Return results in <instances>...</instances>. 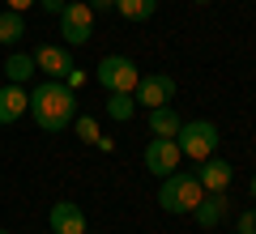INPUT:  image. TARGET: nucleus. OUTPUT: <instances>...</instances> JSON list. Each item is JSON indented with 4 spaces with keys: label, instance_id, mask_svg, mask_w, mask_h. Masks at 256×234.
Wrapping results in <instances>:
<instances>
[{
    "label": "nucleus",
    "instance_id": "10",
    "mask_svg": "<svg viewBox=\"0 0 256 234\" xmlns=\"http://www.w3.org/2000/svg\"><path fill=\"white\" fill-rule=\"evenodd\" d=\"M47 226H52V234H86V213L73 200H56L47 213Z\"/></svg>",
    "mask_w": 256,
    "mask_h": 234
},
{
    "label": "nucleus",
    "instance_id": "19",
    "mask_svg": "<svg viewBox=\"0 0 256 234\" xmlns=\"http://www.w3.org/2000/svg\"><path fill=\"white\" fill-rule=\"evenodd\" d=\"M239 234H256V209H244L239 213Z\"/></svg>",
    "mask_w": 256,
    "mask_h": 234
},
{
    "label": "nucleus",
    "instance_id": "13",
    "mask_svg": "<svg viewBox=\"0 0 256 234\" xmlns=\"http://www.w3.org/2000/svg\"><path fill=\"white\" fill-rule=\"evenodd\" d=\"M34 55H26V51H13L9 60L0 64V77H4V81H13V85H26L30 77H34Z\"/></svg>",
    "mask_w": 256,
    "mask_h": 234
},
{
    "label": "nucleus",
    "instance_id": "25",
    "mask_svg": "<svg viewBox=\"0 0 256 234\" xmlns=\"http://www.w3.org/2000/svg\"><path fill=\"white\" fill-rule=\"evenodd\" d=\"M192 4H210V0H192Z\"/></svg>",
    "mask_w": 256,
    "mask_h": 234
},
{
    "label": "nucleus",
    "instance_id": "20",
    "mask_svg": "<svg viewBox=\"0 0 256 234\" xmlns=\"http://www.w3.org/2000/svg\"><path fill=\"white\" fill-rule=\"evenodd\" d=\"M64 85H68V90H82V85H86V72H82V68H68V77H64Z\"/></svg>",
    "mask_w": 256,
    "mask_h": 234
},
{
    "label": "nucleus",
    "instance_id": "2",
    "mask_svg": "<svg viewBox=\"0 0 256 234\" xmlns=\"http://www.w3.org/2000/svg\"><path fill=\"white\" fill-rule=\"evenodd\" d=\"M201 196H205V188L196 183V171H171L162 179V188H158V205L166 213H192Z\"/></svg>",
    "mask_w": 256,
    "mask_h": 234
},
{
    "label": "nucleus",
    "instance_id": "27",
    "mask_svg": "<svg viewBox=\"0 0 256 234\" xmlns=\"http://www.w3.org/2000/svg\"><path fill=\"white\" fill-rule=\"evenodd\" d=\"M86 234H90V230H86Z\"/></svg>",
    "mask_w": 256,
    "mask_h": 234
},
{
    "label": "nucleus",
    "instance_id": "8",
    "mask_svg": "<svg viewBox=\"0 0 256 234\" xmlns=\"http://www.w3.org/2000/svg\"><path fill=\"white\" fill-rule=\"evenodd\" d=\"M34 68L43 72L47 81H64V77H68V68H77V64H73V55H68V47L43 43V47L34 51Z\"/></svg>",
    "mask_w": 256,
    "mask_h": 234
},
{
    "label": "nucleus",
    "instance_id": "18",
    "mask_svg": "<svg viewBox=\"0 0 256 234\" xmlns=\"http://www.w3.org/2000/svg\"><path fill=\"white\" fill-rule=\"evenodd\" d=\"M98 119H90V115H77V141H86V145H94L98 141Z\"/></svg>",
    "mask_w": 256,
    "mask_h": 234
},
{
    "label": "nucleus",
    "instance_id": "9",
    "mask_svg": "<svg viewBox=\"0 0 256 234\" xmlns=\"http://www.w3.org/2000/svg\"><path fill=\"white\" fill-rule=\"evenodd\" d=\"M230 179H235V166L226 162V158H205V162H196V183H201L205 192H226Z\"/></svg>",
    "mask_w": 256,
    "mask_h": 234
},
{
    "label": "nucleus",
    "instance_id": "11",
    "mask_svg": "<svg viewBox=\"0 0 256 234\" xmlns=\"http://www.w3.org/2000/svg\"><path fill=\"white\" fill-rule=\"evenodd\" d=\"M26 111H30V90H26V85L4 81V85H0V124H18Z\"/></svg>",
    "mask_w": 256,
    "mask_h": 234
},
{
    "label": "nucleus",
    "instance_id": "14",
    "mask_svg": "<svg viewBox=\"0 0 256 234\" xmlns=\"http://www.w3.org/2000/svg\"><path fill=\"white\" fill-rule=\"evenodd\" d=\"M180 124H184V119L175 115L171 107H154V111H150V132H154V136H175Z\"/></svg>",
    "mask_w": 256,
    "mask_h": 234
},
{
    "label": "nucleus",
    "instance_id": "28",
    "mask_svg": "<svg viewBox=\"0 0 256 234\" xmlns=\"http://www.w3.org/2000/svg\"><path fill=\"white\" fill-rule=\"evenodd\" d=\"M47 234H52V230H47Z\"/></svg>",
    "mask_w": 256,
    "mask_h": 234
},
{
    "label": "nucleus",
    "instance_id": "5",
    "mask_svg": "<svg viewBox=\"0 0 256 234\" xmlns=\"http://www.w3.org/2000/svg\"><path fill=\"white\" fill-rule=\"evenodd\" d=\"M60 34L68 47H86L94 38V9L86 4V0H68L60 13Z\"/></svg>",
    "mask_w": 256,
    "mask_h": 234
},
{
    "label": "nucleus",
    "instance_id": "22",
    "mask_svg": "<svg viewBox=\"0 0 256 234\" xmlns=\"http://www.w3.org/2000/svg\"><path fill=\"white\" fill-rule=\"evenodd\" d=\"M94 13H107V9H116V0H86Z\"/></svg>",
    "mask_w": 256,
    "mask_h": 234
},
{
    "label": "nucleus",
    "instance_id": "4",
    "mask_svg": "<svg viewBox=\"0 0 256 234\" xmlns=\"http://www.w3.org/2000/svg\"><path fill=\"white\" fill-rule=\"evenodd\" d=\"M94 81L107 94H132L137 81H141V68L128 60V55H102L98 68H94Z\"/></svg>",
    "mask_w": 256,
    "mask_h": 234
},
{
    "label": "nucleus",
    "instance_id": "12",
    "mask_svg": "<svg viewBox=\"0 0 256 234\" xmlns=\"http://www.w3.org/2000/svg\"><path fill=\"white\" fill-rule=\"evenodd\" d=\"M226 213H230V200H226V192H205V196L196 200V209H192L196 226H205V230H214L218 222H226Z\"/></svg>",
    "mask_w": 256,
    "mask_h": 234
},
{
    "label": "nucleus",
    "instance_id": "24",
    "mask_svg": "<svg viewBox=\"0 0 256 234\" xmlns=\"http://www.w3.org/2000/svg\"><path fill=\"white\" fill-rule=\"evenodd\" d=\"M252 200H256V175H252Z\"/></svg>",
    "mask_w": 256,
    "mask_h": 234
},
{
    "label": "nucleus",
    "instance_id": "21",
    "mask_svg": "<svg viewBox=\"0 0 256 234\" xmlns=\"http://www.w3.org/2000/svg\"><path fill=\"white\" fill-rule=\"evenodd\" d=\"M38 4H43L47 13H56V17H60V13H64V4H68V0H38Z\"/></svg>",
    "mask_w": 256,
    "mask_h": 234
},
{
    "label": "nucleus",
    "instance_id": "3",
    "mask_svg": "<svg viewBox=\"0 0 256 234\" xmlns=\"http://www.w3.org/2000/svg\"><path fill=\"white\" fill-rule=\"evenodd\" d=\"M218 124H210V119H188V124H180V132H175V145H180L184 158H192V162H205V158H214L218 153Z\"/></svg>",
    "mask_w": 256,
    "mask_h": 234
},
{
    "label": "nucleus",
    "instance_id": "7",
    "mask_svg": "<svg viewBox=\"0 0 256 234\" xmlns=\"http://www.w3.org/2000/svg\"><path fill=\"white\" fill-rule=\"evenodd\" d=\"M180 145H175V136H154V141L146 145V171L158 175V179H166L171 171H180Z\"/></svg>",
    "mask_w": 256,
    "mask_h": 234
},
{
    "label": "nucleus",
    "instance_id": "6",
    "mask_svg": "<svg viewBox=\"0 0 256 234\" xmlns=\"http://www.w3.org/2000/svg\"><path fill=\"white\" fill-rule=\"evenodd\" d=\"M132 98H137V107L154 111V107H171L175 98V77H166V72H146L137 81V90H132Z\"/></svg>",
    "mask_w": 256,
    "mask_h": 234
},
{
    "label": "nucleus",
    "instance_id": "26",
    "mask_svg": "<svg viewBox=\"0 0 256 234\" xmlns=\"http://www.w3.org/2000/svg\"><path fill=\"white\" fill-rule=\"evenodd\" d=\"M0 234H9V230H0Z\"/></svg>",
    "mask_w": 256,
    "mask_h": 234
},
{
    "label": "nucleus",
    "instance_id": "23",
    "mask_svg": "<svg viewBox=\"0 0 256 234\" xmlns=\"http://www.w3.org/2000/svg\"><path fill=\"white\" fill-rule=\"evenodd\" d=\"M4 4H9V9H13V13H26V9H30V4H38V0H4Z\"/></svg>",
    "mask_w": 256,
    "mask_h": 234
},
{
    "label": "nucleus",
    "instance_id": "16",
    "mask_svg": "<svg viewBox=\"0 0 256 234\" xmlns=\"http://www.w3.org/2000/svg\"><path fill=\"white\" fill-rule=\"evenodd\" d=\"M22 38H26V21H22V13L4 9V13H0V43L9 47V43H22Z\"/></svg>",
    "mask_w": 256,
    "mask_h": 234
},
{
    "label": "nucleus",
    "instance_id": "15",
    "mask_svg": "<svg viewBox=\"0 0 256 234\" xmlns=\"http://www.w3.org/2000/svg\"><path fill=\"white\" fill-rule=\"evenodd\" d=\"M154 9H158V0H116V13L124 21H146L154 17Z\"/></svg>",
    "mask_w": 256,
    "mask_h": 234
},
{
    "label": "nucleus",
    "instance_id": "17",
    "mask_svg": "<svg viewBox=\"0 0 256 234\" xmlns=\"http://www.w3.org/2000/svg\"><path fill=\"white\" fill-rule=\"evenodd\" d=\"M107 115L120 119V124H128V119L137 115V98L132 94H107Z\"/></svg>",
    "mask_w": 256,
    "mask_h": 234
},
{
    "label": "nucleus",
    "instance_id": "1",
    "mask_svg": "<svg viewBox=\"0 0 256 234\" xmlns=\"http://www.w3.org/2000/svg\"><path fill=\"white\" fill-rule=\"evenodd\" d=\"M30 119H34L43 132H64L73 128V115H77V94L68 90L64 81H43L30 90Z\"/></svg>",
    "mask_w": 256,
    "mask_h": 234
}]
</instances>
